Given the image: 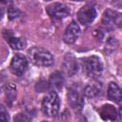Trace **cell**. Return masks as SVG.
I'll use <instances>...</instances> for the list:
<instances>
[{"instance_id": "6da1fadb", "label": "cell", "mask_w": 122, "mask_h": 122, "mask_svg": "<svg viewBox=\"0 0 122 122\" xmlns=\"http://www.w3.org/2000/svg\"><path fill=\"white\" fill-rule=\"evenodd\" d=\"M28 57L32 64L38 67H49L53 64L51 53L42 47H32L28 51Z\"/></svg>"}, {"instance_id": "7a4b0ae2", "label": "cell", "mask_w": 122, "mask_h": 122, "mask_svg": "<svg viewBox=\"0 0 122 122\" xmlns=\"http://www.w3.org/2000/svg\"><path fill=\"white\" fill-rule=\"evenodd\" d=\"M83 71L92 78H96L103 71V65L97 56H89L82 61Z\"/></svg>"}, {"instance_id": "3957f363", "label": "cell", "mask_w": 122, "mask_h": 122, "mask_svg": "<svg viewBox=\"0 0 122 122\" xmlns=\"http://www.w3.org/2000/svg\"><path fill=\"white\" fill-rule=\"evenodd\" d=\"M60 101L57 93L52 91L49 92L42 101V111L47 116H55L58 113Z\"/></svg>"}, {"instance_id": "277c9868", "label": "cell", "mask_w": 122, "mask_h": 122, "mask_svg": "<svg viewBox=\"0 0 122 122\" xmlns=\"http://www.w3.org/2000/svg\"><path fill=\"white\" fill-rule=\"evenodd\" d=\"M47 13L51 18L55 20H61L70 14V9L63 3H52L46 8Z\"/></svg>"}, {"instance_id": "5b68a950", "label": "cell", "mask_w": 122, "mask_h": 122, "mask_svg": "<svg viewBox=\"0 0 122 122\" xmlns=\"http://www.w3.org/2000/svg\"><path fill=\"white\" fill-rule=\"evenodd\" d=\"M102 23L107 29L112 30V29L118 28L122 25V14L117 11L108 10L104 12Z\"/></svg>"}, {"instance_id": "8992f818", "label": "cell", "mask_w": 122, "mask_h": 122, "mask_svg": "<svg viewBox=\"0 0 122 122\" xmlns=\"http://www.w3.org/2000/svg\"><path fill=\"white\" fill-rule=\"evenodd\" d=\"M95 17H96V10L94 7L92 5H85L79 10L77 13L78 21L84 26L92 24L95 19Z\"/></svg>"}, {"instance_id": "52a82bcc", "label": "cell", "mask_w": 122, "mask_h": 122, "mask_svg": "<svg viewBox=\"0 0 122 122\" xmlns=\"http://www.w3.org/2000/svg\"><path fill=\"white\" fill-rule=\"evenodd\" d=\"M10 68L13 74L17 76L23 75L28 68L27 58L22 54H15L11 59Z\"/></svg>"}, {"instance_id": "ba28073f", "label": "cell", "mask_w": 122, "mask_h": 122, "mask_svg": "<svg viewBox=\"0 0 122 122\" xmlns=\"http://www.w3.org/2000/svg\"><path fill=\"white\" fill-rule=\"evenodd\" d=\"M79 34H80V28L75 21H72L66 28L63 35V40L67 44H73L79 37Z\"/></svg>"}, {"instance_id": "9c48e42d", "label": "cell", "mask_w": 122, "mask_h": 122, "mask_svg": "<svg viewBox=\"0 0 122 122\" xmlns=\"http://www.w3.org/2000/svg\"><path fill=\"white\" fill-rule=\"evenodd\" d=\"M68 101L71 107L76 112L81 111L84 106V98L82 94L74 89H70L68 92Z\"/></svg>"}, {"instance_id": "30bf717a", "label": "cell", "mask_w": 122, "mask_h": 122, "mask_svg": "<svg viewBox=\"0 0 122 122\" xmlns=\"http://www.w3.org/2000/svg\"><path fill=\"white\" fill-rule=\"evenodd\" d=\"M63 70L65 73L69 76H72L77 72V62L76 59L71 55L67 54L65 59H64V64H63Z\"/></svg>"}, {"instance_id": "8fae6325", "label": "cell", "mask_w": 122, "mask_h": 122, "mask_svg": "<svg viewBox=\"0 0 122 122\" xmlns=\"http://www.w3.org/2000/svg\"><path fill=\"white\" fill-rule=\"evenodd\" d=\"M108 97L110 100L115 103H120L122 101V90L119 88V86L116 83L114 82L110 83L108 87Z\"/></svg>"}, {"instance_id": "7c38bea8", "label": "cell", "mask_w": 122, "mask_h": 122, "mask_svg": "<svg viewBox=\"0 0 122 122\" xmlns=\"http://www.w3.org/2000/svg\"><path fill=\"white\" fill-rule=\"evenodd\" d=\"M100 116L107 121H113L117 117L116 110L112 105H104L99 111Z\"/></svg>"}, {"instance_id": "4fadbf2b", "label": "cell", "mask_w": 122, "mask_h": 122, "mask_svg": "<svg viewBox=\"0 0 122 122\" xmlns=\"http://www.w3.org/2000/svg\"><path fill=\"white\" fill-rule=\"evenodd\" d=\"M63 82H64V79H63V76L61 75L60 72H54L51 75L50 77V87L53 89V91L55 92V90H60L63 86Z\"/></svg>"}, {"instance_id": "5bb4252c", "label": "cell", "mask_w": 122, "mask_h": 122, "mask_svg": "<svg viewBox=\"0 0 122 122\" xmlns=\"http://www.w3.org/2000/svg\"><path fill=\"white\" fill-rule=\"evenodd\" d=\"M6 39L7 41H9L10 47L13 50H22L26 45L25 40L21 37H14L10 35V36H6Z\"/></svg>"}, {"instance_id": "9a60e30c", "label": "cell", "mask_w": 122, "mask_h": 122, "mask_svg": "<svg viewBox=\"0 0 122 122\" xmlns=\"http://www.w3.org/2000/svg\"><path fill=\"white\" fill-rule=\"evenodd\" d=\"M100 91H101L100 85H97V83L89 84L84 89V94L87 97H95L100 93Z\"/></svg>"}, {"instance_id": "2e32d148", "label": "cell", "mask_w": 122, "mask_h": 122, "mask_svg": "<svg viewBox=\"0 0 122 122\" xmlns=\"http://www.w3.org/2000/svg\"><path fill=\"white\" fill-rule=\"evenodd\" d=\"M20 15V10L15 7H9L8 8V17L10 20L16 19Z\"/></svg>"}, {"instance_id": "e0dca14e", "label": "cell", "mask_w": 122, "mask_h": 122, "mask_svg": "<svg viewBox=\"0 0 122 122\" xmlns=\"http://www.w3.org/2000/svg\"><path fill=\"white\" fill-rule=\"evenodd\" d=\"M30 121H31L30 117L27 113H24V112L18 113L13 119V122H30Z\"/></svg>"}, {"instance_id": "ac0fdd59", "label": "cell", "mask_w": 122, "mask_h": 122, "mask_svg": "<svg viewBox=\"0 0 122 122\" xmlns=\"http://www.w3.org/2000/svg\"><path fill=\"white\" fill-rule=\"evenodd\" d=\"M9 113L8 112L5 110V108L3 106H1V111H0V120L1 122H8L9 121Z\"/></svg>"}, {"instance_id": "d6986e66", "label": "cell", "mask_w": 122, "mask_h": 122, "mask_svg": "<svg viewBox=\"0 0 122 122\" xmlns=\"http://www.w3.org/2000/svg\"><path fill=\"white\" fill-rule=\"evenodd\" d=\"M119 116H120V120H121V122H122V106H121L120 109H119Z\"/></svg>"}, {"instance_id": "ffe728a7", "label": "cell", "mask_w": 122, "mask_h": 122, "mask_svg": "<svg viewBox=\"0 0 122 122\" xmlns=\"http://www.w3.org/2000/svg\"><path fill=\"white\" fill-rule=\"evenodd\" d=\"M80 122H87V120H86L85 118H82V119L80 120Z\"/></svg>"}]
</instances>
